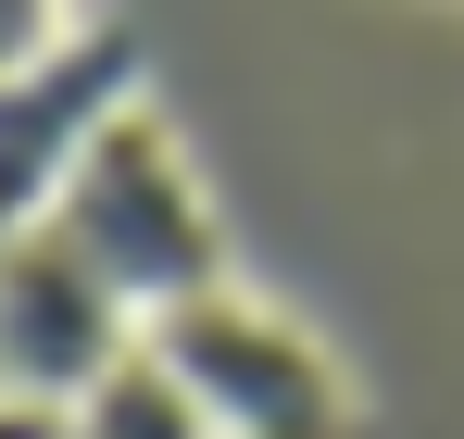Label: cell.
Segmentation results:
<instances>
[{
    "label": "cell",
    "instance_id": "7a4b0ae2",
    "mask_svg": "<svg viewBox=\"0 0 464 439\" xmlns=\"http://www.w3.org/2000/svg\"><path fill=\"white\" fill-rule=\"evenodd\" d=\"M51 226L126 289L139 327L176 314V301H201V289H227V226H214V201H201V176H188V151H176V126L151 101L101 126V151L76 163V189H63Z\"/></svg>",
    "mask_w": 464,
    "mask_h": 439
},
{
    "label": "cell",
    "instance_id": "5b68a950",
    "mask_svg": "<svg viewBox=\"0 0 464 439\" xmlns=\"http://www.w3.org/2000/svg\"><path fill=\"white\" fill-rule=\"evenodd\" d=\"M63 439H214V427H201V402H188L151 352H126V365H113L76 415H63Z\"/></svg>",
    "mask_w": 464,
    "mask_h": 439
},
{
    "label": "cell",
    "instance_id": "277c9868",
    "mask_svg": "<svg viewBox=\"0 0 464 439\" xmlns=\"http://www.w3.org/2000/svg\"><path fill=\"white\" fill-rule=\"evenodd\" d=\"M126 352H139V314H126V289L88 264L63 226H38V239L0 251V389L13 402L76 415Z\"/></svg>",
    "mask_w": 464,
    "mask_h": 439
},
{
    "label": "cell",
    "instance_id": "3957f363",
    "mask_svg": "<svg viewBox=\"0 0 464 439\" xmlns=\"http://www.w3.org/2000/svg\"><path fill=\"white\" fill-rule=\"evenodd\" d=\"M113 113H139V38L76 13L51 63H25L0 88V251L63 214V189H76V163L101 151Z\"/></svg>",
    "mask_w": 464,
    "mask_h": 439
},
{
    "label": "cell",
    "instance_id": "6da1fadb",
    "mask_svg": "<svg viewBox=\"0 0 464 439\" xmlns=\"http://www.w3.org/2000/svg\"><path fill=\"white\" fill-rule=\"evenodd\" d=\"M139 352L201 402L214 439H364V402H352L339 352L314 339L302 314L251 301L238 277L201 289V301H176V314H151Z\"/></svg>",
    "mask_w": 464,
    "mask_h": 439
},
{
    "label": "cell",
    "instance_id": "8992f818",
    "mask_svg": "<svg viewBox=\"0 0 464 439\" xmlns=\"http://www.w3.org/2000/svg\"><path fill=\"white\" fill-rule=\"evenodd\" d=\"M63 25H76L63 0H0V88H13L25 63H51V51H63Z\"/></svg>",
    "mask_w": 464,
    "mask_h": 439
},
{
    "label": "cell",
    "instance_id": "52a82bcc",
    "mask_svg": "<svg viewBox=\"0 0 464 439\" xmlns=\"http://www.w3.org/2000/svg\"><path fill=\"white\" fill-rule=\"evenodd\" d=\"M0 439H63V415H38V402H13V389H0Z\"/></svg>",
    "mask_w": 464,
    "mask_h": 439
}]
</instances>
